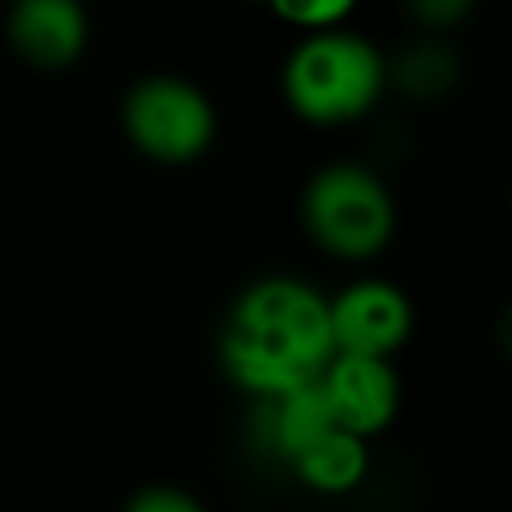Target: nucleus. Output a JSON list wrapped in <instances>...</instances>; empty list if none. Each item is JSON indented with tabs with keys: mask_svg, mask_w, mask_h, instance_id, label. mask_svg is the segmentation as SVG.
Instances as JSON below:
<instances>
[{
	"mask_svg": "<svg viewBox=\"0 0 512 512\" xmlns=\"http://www.w3.org/2000/svg\"><path fill=\"white\" fill-rule=\"evenodd\" d=\"M328 324L336 352L396 356V348H404L416 328V312L400 284L364 276L328 296Z\"/></svg>",
	"mask_w": 512,
	"mask_h": 512,
	"instance_id": "5",
	"label": "nucleus"
},
{
	"mask_svg": "<svg viewBox=\"0 0 512 512\" xmlns=\"http://www.w3.org/2000/svg\"><path fill=\"white\" fill-rule=\"evenodd\" d=\"M120 512H208L192 492L172 488V484H148L124 500Z\"/></svg>",
	"mask_w": 512,
	"mask_h": 512,
	"instance_id": "11",
	"label": "nucleus"
},
{
	"mask_svg": "<svg viewBox=\"0 0 512 512\" xmlns=\"http://www.w3.org/2000/svg\"><path fill=\"white\" fill-rule=\"evenodd\" d=\"M388 80L408 92V96H420V100H432L440 92L452 88L456 80V60L440 48V44H412L392 68H388Z\"/></svg>",
	"mask_w": 512,
	"mask_h": 512,
	"instance_id": "9",
	"label": "nucleus"
},
{
	"mask_svg": "<svg viewBox=\"0 0 512 512\" xmlns=\"http://www.w3.org/2000/svg\"><path fill=\"white\" fill-rule=\"evenodd\" d=\"M300 224L316 248L336 260H372L396 232V200L380 172L360 160H336L308 176Z\"/></svg>",
	"mask_w": 512,
	"mask_h": 512,
	"instance_id": "3",
	"label": "nucleus"
},
{
	"mask_svg": "<svg viewBox=\"0 0 512 512\" xmlns=\"http://www.w3.org/2000/svg\"><path fill=\"white\" fill-rule=\"evenodd\" d=\"M4 36L24 64L56 72L80 60L88 44V12L80 0H12Z\"/></svg>",
	"mask_w": 512,
	"mask_h": 512,
	"instance_id": "7",
	"label": "nucleus"
},
{
	"mask_svg": "<svg viewBox=\"0 0 512 512\" xmlns=\"http://www.w3.org/2000/svg\"><path fill=\"white\" fill-rule=\"evenodd\" d=\"M284 24H296L304 32L316 28H336L348 20V12L356 8V0H264Z\"/></svg>",
	"mask_w": 512,
	"mask_h": 512,
	"instance_id": "10",
	"label": "nucleus"
},
{
	"mask_svg": "<svg viewBox=\"0 0 512 512\" xmlns=\"http://www.w3.org/2000/svg\"><path fill=\"white\" fill-rule=\"evenodd\" d=\"M280 84L300 120L332 128L376 108L388 88V60L368 36L348 32L344 24L316 28L288 52Z\"/></svg>",
	"mask_w": 512,
	"mask_h": 512,
	"instance_id": "2",
	"label": "nucleus"
},
{
	"mask_svg": "<svg viewBox=\"0 0 512 512\" xmlns=\"http://www.w3.org/2000/svg\"><path fill=\"white\" fill-rule=\"evenodd\" d=\"M256 4H264V0H256Z\"/></svg>",
	"mask_w": 512,
	"mask_h": 512,
	"instance_id": "13",
	"label": "nucleus"
},
{
	"mask_svg": "<svg viewBox=\"0 0 512 512\" xmlns=\"http://www.w3.org/2000/svg\"><path fill=\"white\" fill-rule=\"evenodd\" d=\"M288 472L320 496H344L368 476V440L332 424L288 464Z\"/></svg>",
	"mask_w": 512,
	"mask_h": 512,
	"instance_id": "8",
	"label": "nucleus"
},
{
	"mask_svg": "<svg viewBox=\"0 0 512 512\" xmlns=\"http://www.w3.org/2000/svg\"><path fill=\"white\" fill-rule=\"evenodd\" d=\"M404 8L424 28H456L476 8V0H404Z\"/></svg>",
	"mask_w": 512,
	"mask_h": 512,
	"instance_id": "12",
	"label": "nucleus"
},
{
	"mask_svg": "<svg viewBox=\"0 0 512 512\" xmlns=\"http://www.w3.org/2000/svg\"><path fill=\"white\" fill-rule=\"evenodd\" d=\"M320 392L340 428L372 440L384 432L400 412V376L392 356H364V352H332L320 372Z\"/></svg>",
	"mask_w": 512,
	"mask_h": 512,
	"instance_id": "6",
	"label": "nucleus"
},
{
	"mask_svg": "<svg viewBox=\"0 0 512 512\" xmlns=\"http://www.w3.org/2000/svg\"><path fill=\"white\" fill-rule=\"evenodd\" d=\"M120 128L140 156L156 164H192L216 140V108L188 76L152 72L124 92Z\"/></svg>",
	"mask_w": 512,
	"mask_h": 512,
	"instance_id": "4",
	"label": "nucleus"
},
{
	"mask_svg": "<svg viewBox=\"0 0 512 512\" xmlns=\"http://www.w3.org/2000/svg\"><path fill=\"white\" fill-rule=\"evenodd\" d=\"M220 364L248 396H276L312 384L332 360L328 296L292 272L244 284L220 324Z\"/></svg>",
	"mask_w": 512,
	"mask_h": 512,
	"instance_id": "1",
	"label": "nucleus"
}]
</instances>
